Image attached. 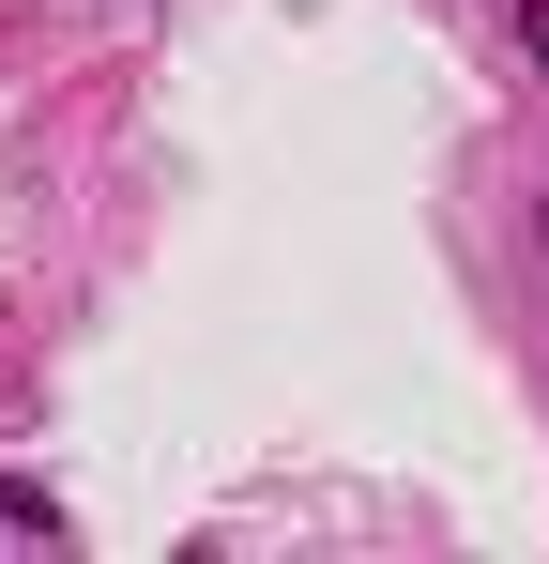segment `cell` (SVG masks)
<instances>
[{
    "label": "cell",
    "instance_id": "cell-1",
    "mask_svg": "<svg viewBox=\"0 0 549 564\" xmlns=\"http://www.w3.org/2000/svg\"><path fill=\"white\" fill-rule=\"evenodd\" d=\"M519 46H535V62H549V0H519Z\"/></svg>",
    "mask_w": 549,
    "mask_h": 564
},
{
    "label": "cell",
    "instance_id": "cell-2",
    "mask_svg": "<svg viewBox=\"0 0 549 564\" xmlns=\"http://www.w3.org/2000/svg\"><path fill=\"white\" fill-rule=\"evenodd\" d=\"M535 229H549V198H535Z\"/></svg>",
    "mask_w": 549,
    "mask_h": 564
}]
</instances>
